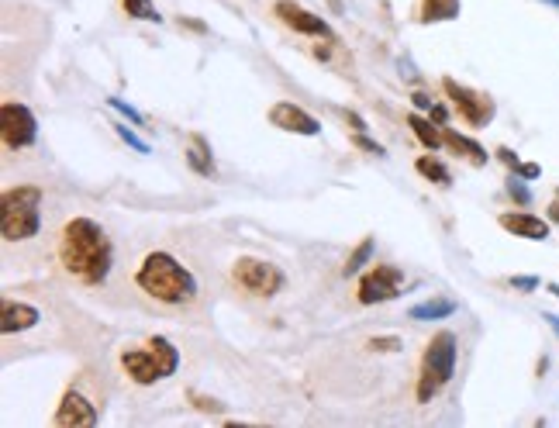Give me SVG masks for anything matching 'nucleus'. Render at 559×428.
Returning <instances> with one entry per match:
<instances>
[{
    "instance_id": "obj_1",
    "label": "nucleus",
    "mask_w": 559,
    "mask_h": 428,
    "mask_svg": "<svg viewBox=\"0 0 559 428\" xmlns=\"http://www.w3.org/2000/svg\"><path fill=\"white\" fill-rule=\"evenodd\" d=\"M59 263L83 287H101L114 266V242L107 228L83 214L70 218L59 232Z\"/></svg>"
},
{
    "instance_id": "obj_2",
    "label": "nucleus",
    "mask_w": 559,
    "mask_h": 428,
    "mask_svg": "<svg viewBox=\"0 0 559 428\" xmlns=\"http://www.w3.org/2000/svg\"><path fill=\"white\" fill-rule=\"evenodd\" d=\"M135 284L139 290L152 297L159 304H170V308H180V304H190L197 297V277L173 256V252H149L142 259V266L135 270Z\"/></svg>"
},
{
    "instance_id": "obj_3",
    "label": "nucleus",
    "mask_w": 559,
    "mask_h": 428,
    "mask_svg": "<svg viewBox=\"0 0 559 428\" xmlns=\"http://www.w3.org/2000/svg\"><path fill=\"white\" fill-rule=\"evenodd\" d=\"M121 370L132 377V384L152 387L180 370V349L166 335H152L142 349H125L121 353Z\"/></svg>"
},
{
    "instance_id": "obj_4",
    "label": "nucleus",
    "mask_w": 559,
    "mask_h": 428,
    "mask_svg": "<svg viewBox=\"0 0 559 428\" xmlns=\"http://www.w3.org/2000/svg\"><path fill=\"white\" fill-rule=\"evenodd\" d=\"M42 228V187H11L0 197V235L7 242L35 239Z\"/></svg>"
},
{
    "instance_id": "obj_5",
    "label": "nucleus",
    "mask_w": 559,
    "mask_h": 428,
    "mask_svg": "<svg viewBox=\"0 0 559 428\" xmlns=\"http://www.w3.org/2000/svg\"><path fill=\"white\" fill-rule=\"evenodd\" d=\"M456 356H459V342L456 335L449 332H435L432 342L425 346V356H421V370H418V404H428L432 397H439L449 387V380L456 377Z\"/></svg>"
},
{
    "instance_id": "obj_6",
    "label": "nucleus",
    "mask_w": 559,
    "mask_h": 428,
    "mask_svg": "<svg viewBox=\"0 0 559 428\" xmlns=\"http://www.w3.org/2000/svg\"><path fill=\"white\" fill-rule=\"evenodd\" d=\"M232 280L239 284L245 294L252 297H277L283 290V270L270 259H256V256H239L232 263Z\"/></svg>"
},
{
    "instance_id": "obj_7",
    "label": "nucleus",
    "mask_w": 559,
    "mask_h": 428,
    "mask_svg": "<svg viewBox=\"0 0 559 428\" xmlns=\"http://www.w3.org/2000/svg\"><path fill=\"white\" fill-rule=\"evenodd\" d=\"M0 135H4V149H32L38 142V118L32 114V107L21 101L0 104Z\"/></svg>"
},
{
    "instance_id": "obj_8",
    "label": "nucleus",
    "mask_w": 559,
    "mask_h": 428,
    "mask_svg": "<svg viewBox=\"0 0 559 428\" xmlns=\"http://www.w3.org/2000/svg\"><path fill=\"white\" fill-rule=\"evenodd\" d=\"M442 90H446V97L456 104L459 118H463L470 128H487L490 121H494L497 107L487 94H480V90H473V87H463V83L449 80V76L442 80Z\"/></svg>"
},
{
    "instance_id": "obj_9",
    "label": "nucleus",
    "mask_w": 559,
    "mask_h": 428,
    "mask_svg": "<svg viewBox=\"0 0 559 428\" xmlns=\"http://www.w3.org/2000/svg\"><path fill=\"white\" fill-rule=\"evenodd\" d=\"M404 290V270L394 263H377L370 273L359 277V304H387Z\"/></svg>"
},
{
    "instance_id": "obj_10",
    "label": "nucleus",
    "mask_w": 559,
    "mask_h": 428,
    "mask_svg": "<svg viewBox=\"0 0 559 428\" xmlns=\"http://www.w3.org/2000/svg\"><path fill=\"white\" fill-rule=\"evenodd\" d=\"M270 125L280 128V132H290V135H304V139L321 135V121L311 118L304 107H297L290 101H277L270 107Z\"/></svg>"
},
{
    "instance_id": "obj_11",
    "label": "nucleus",
    "mask_w": 559,
    "mask_h": 428,
    "mask_svg": "<svg viewBox=\"0 0 559 428\" xmlns=\"http://www.w3.org/2000/svg\"><path fill=\"white\" fill-rule=\"evenodd\" d=\"M273 14H277V18L287 28H294V32L315 35V38H328V42H335V35H332V28H328V21L318 18V14H311V11H304V7H297L294 0H277V4H273Z\"/></svg>"
},
{
    "instance_id": "obj_12",
    "label": "nucleus",
    "mask_w": 559,
    "mask_h": 428,
    "mask_svg": "<svg viewBox=\"0 0 559 428\" xmlns=\"http://www.w3.org/2000/svg\"><path fill=\"white\" fill-rule=\"evenodd\" d=\"M52 425L59 428H94L97 425V404H90L80 391H66L63 401H59L56 415H52Z\"/></svg>"
},
{
    "instance_id": "obj_13",
    "label": "nucleus",
    "mask_w": 559,
    "mask_h": 428,
    "mask_svg": "<svg viewBox=\"0 0 559 428\" xmlns=\"http://www.w3.org/2000/svg\"><path fill=\"white\" fill-rule=\"evenodd\" d=\"M497 225H501L504 232L515 235V239L546 242L549 239V228H553V221L539 218V214H528V211H504L501 218H497Z\"/></svg>"
},
{
    "instance_id": "obj_14",
    "label": "nucleus",
    "mask_w": 559,
    "mask_h": 428,
    "mask_svg": "<svg viewBox=\"0 0 559 428\" xmlns=\"http://www.w3.org/2000/svg\"><path fill=\"white\" fill-rule=\"evenodd\" d=\"M38 321H42V311H38L35 304L4 301V311H0V332H4V335L28 332V328H35Z\"/></svg>"
},
{
    "instance_id": "obj_15",
    "label": "nucleus",
    "mask_w": 559,
    "mask_h": 428,
    "mask_svg": "<svg viewBox=\"0 0 559 428\" xmlns=\"http://www.w3.org/2000/svg\"><path fill=\"white\" fill-rule=\"evenodd\" d=\"M408 128L415 132V139L425 145L428 152H439L446 145V135H442V125L432 118H421V114H408Z\"/></svg>"
},
{
    "instance_id": "obj_16",
    "label": "nucleus",
    "mask_w": 559,
    "mask_h": 428,
    "mask_svg": "<svg viewBox=\"0 0 559 428\" xmlns=\"http://www.w3.org/2000/svg\"><path fill=\"white\" fill-rule=\"evenodd\" d=\"M459 11H463L459 0H421L418 18L421 25H439V21H456Z\"/></svg>"
},
{
    "instance_id": "obj_17",
    "label": "nucleus",
    "mask_w": 559,
    "mask_h": 428,
    "mask_svg": "<svg viewBox=\"0 0 559 428\" xmlns=\"http://www.w3.org/2000/svg\"><path fill=\"white\" fill-rule=\"evenodd\" d=\"M442 135H446V145H449V149L459 152V156H466L473 166H487V163H490L487 149H484L480 142L466 139V135H459V132H453V128H446V125H442Z\"/></svg>"
},
{
    "instance_id": "obj_18",
    "label": "nucleus",
    "mask_w": 559,
    "mask_h": 428,
    "mask_svg": "<svg viewBox=\"0 0 559 428\" xmlns=\"http://www.w3.org/2000/svg\"><path fill=\"white\" fill-rule=\"evenodd\" d=\"M187 163L197 177H214V156H211V145L204 135H190V149H187Z\"/></svg>"
},
{
    "instance_id": "obj_19",
    "label": "nucleus",
    "mask_w": 559,
    "mask_h": 428,
    "mask_svg": "<svg viewBox=\"0 0 559 428\" xmlns=\"http://www.w3.org/2000/svg\"><path fill=\"white\" fill-rule=\"evenodd\" d=\"M449 315H456V301H449V297H432V301L415 304V308L408 311L411 321H442Z\"/></svg>"
},
{
    "instance_id": "obj_20",
    "label": "nucleus",
    "mask_w": 559,
    "mask_h": 428,
    "mask_svg": "<svg viewBox=\"0 0 559 428\" xmlns=\"http://www.w3.org/2000/svg\"><path fill=\"white\" fill-rule=\"evenodd\" d=\"M415 170H418L425 180L439 183V187H449V183H453V173H449L446 166H442L439 159H432V156H418V159H415Z\"/></svg>"
},
{
    "instance_id": "obj_21",
    "label": "nucleus",
    "mask_w": 559,
    "mask_h": 428,
    "mask_svg": "<svg viewBox=\"0 0 559 428\" xmlns=\"http://www.w3.org/2000/svg\"><path fill=\"white\" fill-rule=\"evenodd\" d=\"M121 7H125V14L128 18H135V21H152V25L163 21V14L156 11L152 0H121Z\"/></svg>"
},
{
    "instance_id": "obj_22",
    "label": "nucleus",
    "mask_w": 559,
    "mask_h": 428,
    "mask_svg": "<svg viewBox=\"0 0 559 428\" xmlns=\"http://www.w3.org/2000/svg\"><path fill=\"white\" fill-rule=\"evenodd\" d=\"M373 246H377L373 239H363V242H359V246L352 249V256L346 259V266H342V273H346V277H352V273L363 270V266L373 259Z\"/></svg>"
},
{
    "instance_id": "obj_23",
    "label": "nucleus",
    "mask_w": 559,
    "mask_h": 428,
    "mask_svg": "<svg viewBox=\"0 0 559 428\" xmlns=\"http://www.w3.org/2000/svg\"><path fill=\"white\" fill-rule=\"evenodd\" d=\"M504 190H508V197L518 204V208H528V204H532V190H528V180H522L518 173H511L508 183H504Z\"/></svg>"
},
{
    "instance_id": "obj_24",
    "label": "nucleus",
    "mask_w": 559,
    "mask_h": 428,
    "mask_svg": "<svg viewBox=\"0 0 559 428\" xmlns=\"http://www.w3.org/2000/svg\"><path fill=\"white\" fill-rule=\"evenodd\" d=\"M111 128H114V135H118V139L128 145V149H135V152H142V156H149V142L139 139V135H135L128 125H121V121H114Z\"/></svg>"
},
{
    "instance_id": "obj_25",
    "label": "nucleus",
    "mask_w": 559,
    "mask_h": 428,
    "mask_svg": "<svg viewBox=\"0 0 559 428\" xmlns=\"http://www.w3.org/2000/svg\"><path fill=\"white\" fill-rule=\"evenodd\" d=\"M107 104H111V107H114V111H118V114H121V118H125V121H128V125H135V128H142V125H145V118H142V114H139V111H135V107H132V104H128V101H121V97H107Z\"/></svg>"
},
{
    "instance_id": "obj_26",
    "label": "nucleus",
    "mask_w": 559,
    "mask_h": 428,
    "mask_svg": "<svg viewBox=\"0 0 559 428\" xmlns=\"http://www.w3.org/2000/svg\"><path fill=\"white\" fill-rule=\"evenodd\" d=\"M366 349H373V353H401L404 342L397 335H377V339L366 342Z\"/></svg>"
},
{
    "instance_id": "obj_27",
    "label": "nucleus",
    "mask_w": 559,
    "mask_h": 428,
    "mask_svg": "<svg viewBox=\"0 0 559 428\" xmlns=\"http://www.w3.org/2000/svg\"><path fill=\"white\" fill-rule=\"evenodd\" d=\"M352 145H356V149H363V152H370V156H387V149H384V145H380V142H373L366 132H356V135H352Z\"/></svg>"
},
{
    "instance_id": "obj_28",
    "label": "nucleus",
    "mask_w": 559,
    "mask_h": 428,
    "mask_svg": "<svg viewBox=\"0 0 559 428\" xmlns=\"http://www.w3.org/2000/svg\"><path fill=\"white\" fill-rule=\"evenodd\" d=\"M190 401H194V408L197 411H214V415H221V411H225V404L221 401H214V397H204V394H190Z\"/></svg>"
},
{
    "instance_id": "obj_29",
    "label": "nucleus",
    "mask_w": 559,
    "mask_h": 428,
    "mask_svg": "<svg viewBox=\"0 0 559 428\" xmlns=\"http://www.w3.org/2000/svg\"><path fill=\"white\" fill-rule=\"evenodd\" d=\"M497 159H501L504 166H508L511 173H518V166H522V159H518V152L515 149H508V145H497V152H494Z\"/></svg>"
},
{
    "instance_id": "obj_30",
    "label": "nucleus",
    "mask_w": 559,
    "mask_h": 428,
    "mask_svg": "<svg viewBox=\"0 0 559 428\" xmlns=\"http://www.w3.org/2000/svg\"><path fill=\"white\" fill-rule=\"evenodd\" d=\"M511 287L522 290V294H532V290L539 287V277H511Z\"/></svg>"
},
{
    "instance_id": "obj_31",
    "label": "nucleus",
    "mask_w": 559,
    "mask_h": 428,
    "mask_svg": "<svg viewBox=\"0 0 559 428\" xmlns=\"http://www.w3.org/2000/svg\"><path fill=\"white\" fill-rule=\"evenodd\" d=\"M518 177H522V180H539L542 166L539 163H522V166H518Z\"/></svg>"
},
{
    "instance_id": "obj_32",
    "label": "nucleus",
    "mask_w": 559,
    "mask_h": 428,
    "mask_svg": "<svg viewBox=\"0 0 559 428\" xmlns=\"http://www.w3.org/2000/svg\"><path fill=\"white\" fill-rule=\"evenodd\" d=\"M411 104H415L418 111H425V114H432V107H435L432 97H428V94H421V90H418V94H411Z\"/></svg>"
},
{
    "instance_id": "obj_33",
    "label": "nucleus",
    "mask_w": 559,
    "mask_h": 428,
    "mask_svg": "<svg viewBox=\"0 0 559 428\" xmlns=\"http://www.w3.org/2000/svg\"><path fill=\"white\" fill-rule=\"evenodd\" d=\"M180 28H190V32H197V35L208 32V25H204V21H197V18H180Z\"/></svg>"
},
{
    "instance_id": "obj_34",
    "label": "nucleus",
    "mask_w": 559,
    "mask_h": 428,
    "mask_svg": "<svg viewBox=\"0 0 559 428\" xmlns=\"http://www.w3.org/2000/svg\"><path fill=\"white\" fill-rule=\"evenodd\" d=\"M428 118H432V121H439V125H446V121H449V111H446V107H442V104H435V107H432V114H428Z\"/></svg>"
},
{
    "instance_id": "obj_35",
    "label": "nucleus",
    "mask_w": 559,
    "mask_h": 428,
    "mask_svg": "<svg viewBox=\"0 0 559 428\" xmlns=\"http://www.w3.org/2000/svg\"><path fill=\"white\" fill-rule=\"evenodd\" d=\"M346 118H349V125H352V132H366V121L359 118L356 111H346Z\"/></svg>"
},
{
    "instance_id": "obj_36",
    "label": "nucleus",
    "mask_w": 559,
    "mask_h": 428,
    "mask_svg": "<svg viewBox=\"0 0 559 428\" xmlns=\"http://www.w3.org/2000/svg\"><path fill=\"white\" fill-rule=\"evenodd\" d=\"M549 221H553V225H559V194H556V201L549 204V214H546Z\"/></svg>"
},
{
    "instance_id": "obj_37",
    "label": "nucleus",
    "mask_w": 559,
    "mask_h": 428,
    "mask_svg": "<svg viewBox=\"0 0 559 428\" xmlns=\"http://www.w3.org/2000/svg\"><path fill=\"white\" fill-rule=\"evenodd\" d=\"M546 321H549V325H553V332L559 335V318H556V315H546Z\"/></svg>"
},
{
    "instance_id": "obj_38",
    "label": "nucleus",
    "mask_w": 559,
    "mask_h": 428,
    "mask_svg": "<svg viewBox=\"0 0 559 428\" xmlns=\"http://www.w3.org/2000/svg\"><path fill=\"white\" fill-rule=\"evenodd\" d=\"M542 4H549V7H556V11H559V0H542Z\"/></svg>"
},
{
    "instance_id": "obj_39",
    "label": "nucleus",
    "mask_w": 559,
    "mask_h": 428,
    "mask_svg": "<svg viewBox=\"0 0 559 428\" xmlns=\"http://www.w3.org/2000/svg\"><path fill=\"white\" fill-rule=\"evenodd\" d=\"M549 290H553V294L559 297V284H549Z\"/></svg>"
},
{
    "instance_id": "obj_40",
    "label": "nucleus",
    "mask_w": 559,
    "mask_h": 428,
    "mask_svg": "<svg viewBox=\"0 0 559 428\" xmlns=\"http://www.w3.org/2000/svg\"><path fill=\"white\" fill-rule=\"evenodd\" d=\"M556 194H559V190H556Z\"/></svg>"
}]
</instances>
